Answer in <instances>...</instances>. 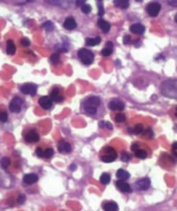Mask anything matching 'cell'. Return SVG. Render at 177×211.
Returning a JSON list of instances; mask_svg holds the SVG:
<instances>
[{
    "label": "cell",
    "mask_w": 177,
    "mask_h": 211,
    "mask_svg": "<svg viewBox=\"0 0 177 211\" xmlns=\"http://www.w3.org/2000/svg\"><path fill=\"white\" fill-rule=\"evenodd\" d=\"M160 91L163 95L167 97L177 99V80L169 79L164 81L160 85Z\"/></svg>",
    "instance_id": "obj_1"
},
{
    "label": "cell",
    "mask_w": 177,
    "mask_h": 211,
    "mask_svg": "<svg viewBox=\"0 0 177 211\" xmlns=\"http://www.w3.org/2000/svg\"><path fill=\"white\" fill-rule=\"evenodd\" d=\"M78 57L81 59L82 62L86 65H89L92 63L94 59V55L90 50L86 49H81L78 51Z\"/></svg>",
    "instance_id": "obj_2"
},
{
    "label": "cell",
    "mask_w": 177,
    "mask_h": 211,
    "mask_svg": "<svg viewBox=\"0 0 177 211\" xmlns=\"http://www.w3.org/2000/svg\"><path fill=\"white\" fill-rule=\"evenodd\" d=\"M105 154L101 156L102 161L105 163H111L114 161L117 157L116 150L113 148L107 146L104 149Z\"/></svg>",
    "instance_id": "obj_3"
},
{
    "label": "cell",
    "mask_w": 177,
    "mask_h": 211,
    "mask_svg": "<svg viewBox=\"0 0 177 211\" xmlns=\"http://www.w3.org/2000/svg\"><path fill=\"white\" fill-rule=\"evenodd\" d=\"M23 103V100L18 96L14 97L11 101L9 108L12 112L17 113L20 112L21 110L22 105Z\"/></svg>",
    "instance_id": "obj_4"
},
{
    "label": "cell",
    "mask_w": 177,
    "mask_h": 211,
    "mask_svg": "<svg viewBox=\"0 0 177 211\" xmlns=\"http://www.w3.org/2000/svg\"><path fill=\"white\" fill-rule=\"evenodd\" d=\"M38 90V86L32 83H26L23 84L21 88V92L25 95L34 96Z\"/></svg>",
    "instance_id": "obj_5"
},
{
    "label": "cell",
    "mask_w": 177,
    "mask_h": 211,
    "mask_svg": "<svg viewBox=\"0 0 177 211\" xmlns=\"http://www.w3.org/2000/svg\"><path fill=\"white\" fill-rule=\"evenodd\" d=\"M161 5L158 3H151L147 7V11L151 17H156L160 13Z\"/></svg>",
    "instance_id": "obj_6"
},
{
    "label": "cell",
    "mask_w": 177,
    "mask_h": 211,
    "mask_svg": "<svg viewBox=\"0 0 177 211\" xmlns=\"http://www.w3.org/2000/svg\"><path fill=\"white\" fill-rule=\"evenodd\" d=\"M38 104L44 109H50L52 105V101L50 96H44L38 100Z\"/></svg>",
    "instance_id": "obj_7"
},
{
    "label": "cell",
    "mask_w": 177,
    "mask_h": 211,
    "mask_svg": "<svg viewBox=\"0 0 177 211\" xmlns=\"http://www.w3.org/2000/svg\"><path fill=\"white\" fill-rule=\"evenodd\" d=\"M151 180L148 178L145 177L138 180L136 183L137 188L140 190H147L150 188Z\"/></svg>",
    "instance_id": "obj_8"
},
{
    "label": "cell",
    "mask_w": 177,
    "mask_h": 211,
    "mask_svg": "<svg viewBox=\"0 0 177 211\" xmlns=\"http://www.w3.org/2000/svg\"><path fill=\"white\" fill-rule=\"evenodd\" d=\"M109 108L111 110H119L121 111L125 108V104L124 103L119 101H113L109 103L108 105Z\"/></svg>",
    "instance_id": "obj_9"
},
{
    "label": "cell",
    "mask_w": 177,
    "mask_h": 211,
    "mask_svg": "<svg viewBox=\"0 0 177 211\" xmlns=\"http://www.w3.org/2000/svg\"><path fill=\"white\" fill-rule=\"evenodd\" d=\"M40 139V136L35 130L30 131L25 137V140L30 143L38 142Z\"/></svg>",
    "instance_id": "obj_10"
},
{
    "label": "cell",
    "mask_w": 177,
    "mask_h": 211,
    "mask_svg": "<svg viewBox=\"0 0 177 211\" xmlns=\"http://www.w3.org/2000/svg\"><path fill=\"white\" fill-rule=\"evenodd\" d=\"M116 186L120 191L123 192H131V191L130 185L124 180L119 179L116 182Z\"/></svg>",
    "instance_id": "obj_11"
},
{
    "label": "cell",
    "mask_w": 177,
    "mask_h": 211,
    "mask_svg": "<svg viewBox=\"0 0 177 211\" xmlns=\"http://www.w3.org/2000/svg\"><path fill=\"white\" fill-rule=\"evenodd\" d=\"M38 177L35 174H27L23 177V182L28 185H31L37 182Z\"/></svg>",
    "instance_id": "obj_12"
},
{
    "label": "cell",
    "mask_w": 177,
    "mask_h": 211,
    "mask_svg": "<svg viewBox=\"0 0 177 211\" xmlns=\"http://www.w3.org/2000/svg\"><path fill=\"white\" fill-rule=\"evenodd\" d=\"M77 26L76 20L72 17H67L64 23V27L68 30H71L75 29Z\"/></svg>",
    "instance_id": "obj_13"
},
{
    "label": "cell",
    "mask_w": 177,
    "mask_h": 211,
    "mask_svg": "<svg viewBox=\"0 0 177 211\" xmlns=\"http://www.w3.org/2000/svg\"><path fill=\"white\" fill-rule=\"evenodd\" d=\"M129 30L134 34L142 35L145 31V27L141 23H135L131 26Z\"/></svg>",
    "instance_id": "obj_14"
},
{
    "label": "cell",
    "mask_w": 177,
    "mask_h": 211,
    "mask_svg": "<svg viewBox=\"0 0 177 211\" xmlns=\"http://www.w3.org/2000/svg\"><path fill=\"white\" fill-rule=\"evenodd\" d=\"M100 104L101 101L98 97L92 96L85 103L84 106H88L97 108L100 106Z\"/></svg>",
    "instance_id": "obj_15"
},
{
    "label": "cell",
    "mask_w": 177,
    "mask_h": 211,
    "mask_svg": "<svg viewBox=\"0 0 177 211\" xmlns=\"http://www.w3.org/2000/svg\"><path fill=\"white\" fill-rule=\"evenodd\" d=\"M50 97L52 101L55 102H61L64 100V97L59 95V90L57 87L54 88L52 91Z\"/></svg>",
    "instance_id": "obj_16"
},
{
    "label": "cell",
    "mask_w": 177,
    "mask_h": 211,
    "mask_svg": "<svg viewBox=\"0 0 177 211\" xmlns=\"http://www.w3.org/2000/svg\"><path fill=\"white\" fill-rule=\"evenodd\" d=\"M98 25L104 33H107L110 31L111 27L110 23L102 18H100L98 19Z\"/></svg>",
    "instance_id": "obj_17"
},
{
    "label": "cell",
    "mask_w": 177,
    "mask_h": 211,
    "mask_svg": "<svg viewBox=\"0 0 177 211\" xmlns=\"http://www.w3.org/2000/svg\"><path fill=\"white\" fill-rule=\"evenodd\" d=\"M16 51V47L13 41L9 40L6 44V53L9 55H14Z\"/></svg>",
    "instance_id": "obj_18"
},
{
    "label": "cell",
    "mask_w": 177,
    "mask_h": 211,
    "mask_svg": "<svg viewBox=\"0 0 177 211\" xmlns=\"http://www.w3.org/2000/svg\"><path fill=\"white\" fill-rule=\"evenodd\" d=\"M105 211H119V205L115 202H109L106 203L103 206Z\"/></svg>",
    "instance_id": "obj_19"
},
{
    "label": "cell",
    "mask_w": 177,
    "mask_h": 211,
    "mask_svg": "<svg viewBox=\"0 0 177 211\" xmlns=\"http://www.w3.org/2000/svg\"><path fill=\"white\" fill-rule=\"evenodd\" d=\"M116 176L119 180H122L124 181V180L129 179L131 175H130V174L127 171H125L123 169H119L116 172Z\"/></svg>",
    "instance_id": "obj_20"
},
{
    "label": "cell",
    "mask_w": 177,
    "mask_h": 211,
    "mask_svg": "<svg viewBox=\"0 0 177 211\" xmlns=\"http://www.w3.org/2000/svg\"><path fill=\"white\" fill-rule=\"evenodd\" d=\"M101 41V39L100 37H97L95 38H86L85 42L87 46H95L99 44Z\"/></svg>",
    "instance_id": "obj_21"
},
{
    "label": "cell",
    "mask_w": 177,
    "mask_h": 211,
    "mask_svg": "<svg viewBox=\"0 0 177 211\" xmlns=\"http://www.w3.org/2000/svg\"><path fill=\"white\" fill-rule=\"evenodd\" d=\"M113 3L115 6L120 9H127L129 6V2L128 1L115 0V1H113Z\"/></svg>",
    "instance_id": "obj_22"
},
{
    "label": "cell",
    "mask_w": 177,
    "mask_h": 211,
    "mask_svg": "<svg viewBox=\"0 0 177 211\" xmlns=\"http://www.w3.org/2000/svg\"><path fill=\"white\" fill-rule=\"evenodd\" d=\"M110 175L107 173L102 174L100 177V182L103 185H107L110 182Z\"/></svg>",
    "instance_id": "obj_23"
},
{
    "label": "cell",
    "mask_w": 177,
    "mask_h": 211,
    "mask_svg": "<svg viewBox=\"0 0 177 211\" xmlns=\"http://www.w3.org/2000/svg\"><path fill=\"white\" fill-rule=\"evenodd\" d=\"M11 163V160L7 156L3 157L0 162V164L1 165V168L3 170H6L9 167Z\"/></svg>",
    "instance_id": "obj_24"
},
{
    "label": "cell",
    "mask_w": 177,
    "mask_h": 211,
    "mask_svg": "<svg viewBox=\"0 0 177 211\" xmlns=\"http://www.w3.org/2000/svg\"><path fill=\"white\" fill-rule=\"evenodd\" d=\"M135 154L138 158L140 159H145L148 156V153L146 151L140 149L135 152Z\"/></svg>",
    "instance_id": "obj_25"
},
{
    "label": "cell",
    "mask_w": 177,
    "mask_h": 211,
    "mask_svg": "<svg viewBox=\"0 0 177 211\" xmlns=\"http://www.w3.org/2000/svg\"><path fill=\"white\" fill-rule=\"evenodd\" d=\"M43 27L46 31L51 32L54 29V25L51 21H47L43 24Z\"/></svg>",
    "instance_id": "obj_26"
},
{
    "label": "cell",
    "mask_w": 177,
    "mask_h": 211,
    "mask_svg": "<svg viewBox=\"0 0 177 211\" xmlns=\"http://www.w3.org/2000/svg\"><path fill=\"white\" fill-rule=\"evenodd\" d=\"M85 110L86 112L89 114L94 115L97 112V107L88 106H84Z\"/></svg>",
    "instance_id": "obj_27"
},
{
    "label": "cell",
    "mask_w": 177,
    "mask_h": 211,
    "mask_svg": "<svg viewBox=\"0 0 177 211\" xmlns=\"http://www.w3.org/2000/svg\"><path fill=\"white\" fill-rule=\"evenodd\" d=\"M97 6H98V15L99 16L101 17L104 15L105 14V10L103 8V2L102 1H97Z\"/></svg>",
    "instance_id": "obj_28"
},
{
    "label": "cell",
    "mask_w": 177,
    "mask_h": 211,
    "mask_svg": "<svg viewBox=\"0 0 177 211\" xmlns=\"http://www.w3.org/2000/svg\"><path fill=\"white\" fill-rule=\"evenodd\" d=\"M143 130V126L142 124H137L133 128V133L135 135H138L142 132Z\"/></svg>",
    "instance_id": "obj_29"
},
{
    "label": "cell",
    "mask_w": 177,
    "mask_h": 211,
    "mask_svg": "<svg viewBox=\"0 0 177 211\" xmlns=\"http://www.w3.org/2000/svg\"><path fill=\"white\" fill-rule=\"evenodd\" d=\"M59 60H60V55L58 53H54L50 57V63L54 65L58 64Z\"/></svg>",
    "instance_id": "obj_30"
},
{
    "label": "cell",
    "mask_w": 177,
    "mask_h": 211,
    "mask_svg": "<svg viewBox=\"0 0 177 211\" xmlns=\"http://www.w3.org/2000/svg\"><path fill=\"white\" fill-rule=\"evenodd\" d=\"M115 120L117 122H123L126 120V116L124 114L119 113L116 114L115 117Z\"/></svg>",
    "instance_id": "obj_31"
},
{
    "label": "cell",
    "mask_w": 177,
    "mask_h": 211,
    "mask_svg": "<svg viewBox=\"0 0 177 211\" xmlns=\"http://www.w3.org/2000/svg\"><path fill=\"white\" fill-rule=\"evenodd\" d=\"M81 10L85 14H88L91 11V6L89 4H84L82 6Z\"/></svg>",
    "instance_id": "obj_32"
},
{
    "label": "cell",
    "mask_w": 177,
    "mask_h": 211,
    "mask_svg": "<svg viewBox=\"0 0 177 211\" xmlns=\"http://www.w3.org/2000/svg\"><path fill=\"white\" fill-rule=\"evenodd\" d=\"M54 150L52 148H47L44 151V157L46 158H50L54 154Z\"/></svg>",
    "instance_id": "obj_33"
},
{
    "label": "cell",
    "mask_w": 177,
    "mask_h": 211,
    "mask_svg": "<svg viewBox=\"0 0 177 211\" xmlns=\"http://www.w3.org/2000/svg\"><path fill=\"white\" fill-rule=\"evenodd\" d=\"M102 54L104 56H109L112 54L113 53V49L109 48V47H105V49H102Z\"/></svg>",
    "instance_id": "obj_34"
},
{
    "label": "cell",
    "mask_w": 177,
    "mask_h": 211,
    "mask_svg": "<svg viewBox=\"0 0 177 211\" xmlns=\"http://www.w3.org/2000/svg\"><path fill=\"white\" fill-rule=\"evenodd\" d=\"M26 200V196L24 194H21L18 196L17 198V202L19 204H23Z\"/></svg>",
    "instance_id": "obj_35"
},
{
    "label": "cell",
    "mask_w": 177,
    "mask_h": 211,
    "mask_svg": "<svg viewBox=\"0 0 177 211\" xmlns=\"http://www.w3.org/2000/svg\"><path fill=\"white\" fill-rule=\"evenodd\" d=\"M131 160V156L128 153L124 152L121 155V160L123 162H128Z\"/></svg>",
    "instance_id": "obj_36"
},
{
    "label": "cell",
    "mask_w": 177,
    "mask_h": 211,
    "mask_svg": "<svg viewBox=\"0 0 177 211\" xmlns=\"http://www.w3.org/2000/svg\"><path fill=\"white\" fill-rule=\"evenodd\" d=\"M8 114L6 112H0V121L5 122L7 121Z\"/></svg>",
    "instance_id": "obj_37"
},
{
    "label": "cell",
    "mask_w": 177,
    "mask_h": 211,
    "mask_svg": "<svg viewBox=\"0 0 177 211\" xmlns=\"http://www.w3.org/2000/svg\"><path fill=\"white\" fill-rule=\"evenodd\" d=\"M56 51L58 52H67L68 51L67 49L64 46H60V45H57L56 46Z\"/></svg>",
    "instance_id": "obj_38"
},
{
    "label": "cell",
    "mask_w": 177,
    "mask_h": 211,
    "mask_svg": "<svg viewBox=\"0 0 177 211\" xmlns=\"http://www.w3.org/2000/svg\"><path fill=\"white\" fill-rule=\"evenodd\" d=\"M21 44L23 46H28L30 44V41L29 39L27 38H23L21 40Z\"/></svg>",
    "instance_id": "obj_39"
},
{
    "label": "cell",
    "mask_w": 177,
    "mask_h": 211,
    "mask_svg": "<svg viewBox=\"0 0 177 211\" xmlns=\"http://www.w3.org/2000/svg\"><path fill=\"white\" fill-rule=\"evenodd\" d=\"M64 144H65V142L64 140H61L60 142H59L58 145V151L60 152H62L64 151Z\"/></svg>",
    "instance_id": "obj_40"
},
{
    "label": "cell",
    "mask_w": 177,
    "mask_h": 211,
    "mask_svg": "<svg viewBox=\"0 0 177 211\" xmlns=\"http://www.w3.org/2000/svg\"><path fill=\"white\" fill-rule=\"evenodd\" d=\"M64 151L66 152H70L71 151V146L69 142H65L64 146Z\"/></svg>",
    "instance_id": "obj_41"
},
{
    "label": "cell",
    "mask_w": 177,
    "mask_h": 211,
    "mask_svg": "<svg viewBox=\"0 0 177 211\" xmlns=\"http://www.w3.org/2000/svg\"><path fill=\"white\" fill-rule=\"evenodd\" d=\"M36 154L37 155V156L40 157V158H43L44 157V151L42 150V149L40 148H38L36 149Z\"/></svg>",
    "instance_id": "obj_42"
},
{
    "label": "cell",
    "mask_w": 177,
    "mask_h": 211,
    "mask_svg": "<svg viewBox=\"0 0 177 211\" xmlns=\"http://www.w3.org/2000/svg\"><path fill=\"white\" fill-rule=\"evenodd\" d=\"M130 40H131V37H130V35H126L124 36V37L123 38V43H124V44H127L129 43V42L130 41Z\"/></svg>",
    "instance_id": "obj_43"
},
{
    "label": "cell",
    "mask_w": 177,
    "mask_h": 211,
    "mask_svg": "<svg viewBox=\"0 0 177 211\" xmlns=\"http://www.w3.org/2000/svg\"><path fill=\"white\" fill-rule=\"evenodd\" d=\"M177 142H174V143L172 144V152L173 154H174V156H177Z\"/></svg>",
    "instance_id": "obj_44"
},
{
    "label": "cell",
    "mask_w": 177,
    "mask_h": 211,
    "mask_svg": "<svg viewBox=\"0 0 177 211\" xmlns=\"http://www.w3.org/2000/svg\"><path fill=\"white\" fill-rule=\"evenodd\" d=\"M131 149L135 152V151H136L138 149H139V145L137 144H134L132 145V146H131Z\"/></svg>",
    "instance_id": "obj_45"
},
{
    "label": "cell",
    "mask_w": 177,
    "mask_h": 211,
    "mask_svg": "<svg viewBox=\"0 0 177 211\" xmlns=\"http://www.w3.org/2000/svg\"><path fill=\"white\" fill-rule=\"evenodd\" d=\"M86 3V1H83V0H79V1H76V4L77 5V6H82L84 5L85 3Z\"/></svg>",
    "instance_id": "obj_46"
},
{
    "label": "cell",
    "mask_w": 177,
    "mask_h": 211,
    "mask_svg": "<svg viewBox=\"0 0 177 211\" xmlns=\"http://www.w3.org/2000/svg\"><path fill=\"white\" fill-rule=\"evenodd\" d=\"M169 5L170 6H174V7H177V1H168Z\"/></svg>",
    "instance_id": "obj_47"
},
{
    "label": "cell",
    "mask_w": 177,
    "mask_h": 211,
    "mask_svg": "<svg viewBox=\"0 0 177 211\" xmlns=\"http://www.w3.org/2000/svg\"><path fill=\"white\" fill-rule=\"evenodd\" d=\"M105 125H106V127H107V128L108 130H112L113 129V126H112V124L110 122H107L106 123Z\"/></svg>",
    "instance_id": "obj_48"
},
{
    "label": "cell",
    "mask_w": 177,
    "mask_h": 211,
    "mask_svg": "<svg viewBox=\"0 0 177 211\" xmlns=\"http://www.w3.org/2000/svg\"><path fill=\"white\" fill-rule=\"evenodd\" d=\"M146 134L148 137H152L153 136V132L151 130H148L146 132Z\"/></svg>",
    "instance_id": "obj_49"
},
{
    "label": "cell",
    "mask_w": 177,
    "mask_h": 211,
    "mask_svg": "<svg viewBox=\"0 0 177 211\" xmlns=\"http://www.w3.org/2000/svg\"><path fill=\"white\" fill-rule=\"evenodd\" d=\"M113 44L112 43V42H111V41H108L106 43V47L113 49Z\"/></svg>",
    "instance_id": "obj_50"
},
{
    "label": "cell",
    "mask_w": 177,
    "mask_h": 211,
    "mask_svg": "<svg viewBox=\"0 0 177 211\" xmlns=\"http://www.w3.org/2000/svg\"><path fill=\"white\" fill-rule=\"evenodd\" d=\"M141 42L140 40H139L137 41L136 42H135V46L136 47H139L141 46Z\"/></svg>",
    "instance_id": "obj_51"
},
{
    "label": "cell",
    "mask_w": 177,
    "mask_h": 211,
    "mask_svg": "<svg viewBox=\"0 0 177 211\" xmlns=\"http://www.w3.org/2000/svg\"><path fill=\"white\" fill-rule=\"evenodd\" d=\"M69 168H70V170H71V171H74L76 168V166L74 164H72L70 165Z\"/></svg>",
    "instance_id": "obj_52"
},
{
    "label": "cell",
    "mask_w": 177,
    "mask_h": 211,
    "mask_svg": "<svg viewBox=\"0 0 177 211\" xmlns=\"http://www.w3.org/2000/svg\"><path fill=\"white\" fill-rule=\"evenodd\" d=\"M105 123L104 121H101L99 123V127H101V128H103L104 126H105Z\"/></svg>",
    "instance_id": "obj_53"
},
{
    "label": "cell",
    "mask_w": 177,
    "mask_h": 211,
    "mask_svg": "<svg viewBox=\"0 0 177 211\" xmlns=\"http://www.w3.org/2000/svg\"><path fill=\"white\" fill-rule=\"evenodd\" d=\"M177 18V14L175 15V21H176V22L177 23V18Z\"/></svg>",
    "instance_id": "obj_54"
}]
</instances>
